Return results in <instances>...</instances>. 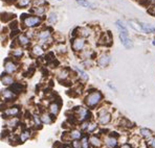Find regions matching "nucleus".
I'll return each instance as SVG.
<instances>
[{"label": "nucleus", "mask_w": 155, "mask_h": 148, "mask_svg": "<svg viewBox=\"0 0 155 148\" xmlns=\"http://www.w3.org/2000/svg\"><path fill=\"white\" fill-rule=\"evenodd\" d=\"M102 99H103L102 93L97 90H94V91H92V92L88 93V95L85 98V103L88 108L93 109L94 106H97V104L102 101Z\"/></svg>", "instance_id": "obj_1"}, {"label": "nucleus", "mask_w": 155, "mask_h": 148, "mask_svg": "<svg viewBox=\"0 0 155 148\" xmlns=\"http://www.w3.org/2000/svg\"><path fill=\"white\" fill-rule=\"evenodd\" d=\"M23 16V19H22V23L25 25L26 27H35L38 26L41 23V19L40 17H36V16H26V15H22Z\"/></svg>", "instance_id": "obj_2"}, {"label": "nucleus", "mask_w": 155, "mask_h": 148, "mask_svg": "<svg viewBox=\"0 0 155 148\" xmlns=\"http://www.w3.org/2000/svg\"><path fill=\"white\" fill-rule=\"evenodd\" d=\"M74 114H76L74 116L77 117V119L80 120V121H85L90 116V113L88 112L87 109L83 108V106H78L74 110Z\"/></svg>", "instance_id": "obj_3"}, {"label": "nucleus", "mask_w": 155, "mask_h": 148, "mask_svg": "<svg viewBox=\"0 0 155 148\" xmlns=\"http://www.w3.org/2000/svg\"><path fill=\"white\" fill-rule=\"evenodd\" d=\"M120 43H122L127 49H131L132 47H133V43H132L131 39L129 38L128 31H120Z\"/></svg>", "instance_id": "obj_4"}, {"label": "nucleus", "mask_w": 155, "mask_h": 148, "mask_svg": "<svg viewBox=\"0 0 155 148\" xmlns=\"http://www.w3.org/2000/svg\"><path fill=\"white\" fill-rule=\"evenodd\" d=\"M86 41L83 37H77L72 40V49L74 51H82L85 47Z\"/></svg>", "instance_id": "obj_5"}, {"label": "nucleus", "mask_w": 155, "mask_h": 148, "mask_svg": "<svg viewBox=\"0 0 155 148\" xmlns=\"http://www.w3.org/2000/svg\"><path fill=\"white\" fill-rule=\"evenodd\" d=\"M97 119H99V123L102 125H106L110 122L111 120V115L108 113L106 110H101L97 114Z\"/></svg>", "instance_id": "obj_6"}, {"label": "nucleus", "mask_w": 155, "mask_h": 148, "mask_svg": "<svg viewBox=\"0 0 155 148\" xmlns=\"http://www.w3.org/2000/svg\"><path fill=\"white\" fill-rule=\"evenodd\" d=\"M20 113V110L18 106H12V108H8L6 109V110H4V112L2 113V115H3V117H16V116H18Z\"/></svg>", "instance_id": "obj_7"}, {"label": "nucleus", "mask_w": 155, "mask_h": 148, "mask_svg": "<svg viewBox=\"0 0 155 148\" xmlns=\"http://www.w3.org/2000/svg\"><path fill=\"white\" fill-rule=\"evenodd\" d=\"M37 38L40 40L41 43L49 42V40H51V31H49L48 29H44V30L39 31V33L37 35Z\"/></svg>", "instance_id": "obj_8"}, {"label": "nucleus", "mask_w": 155, "mask_h": 148, "mask_svg": "<svg viewBox=\"0 0 155 148\" xmlns=\"http://www.w3.org/2000/svg\"><path fill=\"white\" fill-rule=\"evenodd\" d=\"M4 68H5L6 73H14V72H16V70H17L18 65L15 62H13V61L6 60L5 63H4Z\"/></svg>", "instance_id": "obj_9"}, {"label": "nucleus", "mask_w": 155, "mask_h": 148, "mask_svg": "<svg viewBox=\"0 0 155 148\" xmlns=\"http://www.w3.org/2000/svg\"><path fill=\"white\" fill-rule=\"evenodd\" d=\"M105 145H106L108 148H115L116 145H117V139L115 137H113V135L111 136H107L105 137Z\"/></svg>", "instance_id": "obj_10"}, {"label": "nucleus", "mask_w": 155, "mask_h": 148, "mask_svg": "<svg viewBox=\"0 0 155 148\" xmlns=\"http://www.w3.org/2000/svg\"><path fill=\"white\" fill-rule=\"evenodd\" d=\"M97 63H99V65L101 66V67H106V66H108L109 63H110V56H109L108 54H102V55L100 56Z\"/></svg>", "instance_id": "obj_11"}, {"label": "nucleus", "mask_w": 155, "mask_h": 148, "mask_svg": "<svg viewBox=\"0 0 155 148\" xmlns=\"http://www.w3.org/2000/svg\"><path fill=\"white\" fill-rule=\"evenodd\" d=\"M2 97L5 100H14L17 97V95L10 89V90H4L3 92H2Z\"/></svg>", "instance_id": "obj_12"}, {"label": "nucleus", "mask_w": 155, "mask_h": 148, "mask_svg": "<svg viewBox=\"0 0 155 148\" xmlns=\"http://www.w3.org/2000/svg\"><path fill=\"white\" fill-rule=\"evenodd\" d=\"M48 109H49V112H51V114L52 116H57L59 113V111H60V104H59L58 102H51V103L49 104Z\"/></svg>", "instance_id": "obj_13"}, {"label": "nucleus", "mask_w": 155, "mask_h": 148, "mask_svg": "<svg viewBox=\"0 0 155 148\" xmlns=\"http://www.w3.org/2000/svg\"><path fill=\"white\" fill-rule=\"evenodd\" d=\"M89 143L94 148H100L102 146V141L100 140L97 136H90L89 137Z\"/></svg>", "instance_id": "obj_14"}, {"label": "nucleus", "mask_w": 155, "mask_h": 148, "mask_svg": "<svg viewBox=\"0 0 155 148\" xmlns=\"http://www.w3.org/2000/svg\"><path fill=\"white\" fill-rule=\"evenodd\" d=\"M82 137V133L80 131H71L69 134H68V140H79Z\"/></svg>", "instance_id": "obj_15"}, {"label": "nucleus", "mask_w": 155, "mask_h": 148, "mask_svg": "<svg viewBox=\"0 0 155 148\" xmlns=\"http://www.w3.org/2000/svg\"><path fill=\"white\" fill-rule=\"evenodd\" d=\"M23 86L21 85V83H14L12 86H11V90L13 91L14 93H21L22 91H23Z\"/></svg>", "instance_id": "obj_16"}, {"label": "nucleus", "mask_w": 155, "mask_h": 148, "mask_svg": "<svg viewBox=\"0 0 155 148\" xmlns=\"http://www.w3.org/2000/svg\"><path fill=\"white\" fill-rule=\"evenodd\" d=\"M1 81H2V83L5 86H12L14 83V79L11 75H4V76H2Z\"/></svg>", "instance_id": "obj_17"}, {"label": "nucleus", "mask_w": 155, "mask_h": 148, "mask_svg": "<svg viewBox=\"0 0 155 148\" xmlns=\"http://www.w3.org/2000/svg\"><path fill=\"white\" fill-rule=\"evenodd\" d=\"M140 28H142V30L145 31V33H152V31H155V28L150 24L140 23Z\"/></svg>", "instance_id": "obj_18"}, {"label": "nucleus", "mask_w": 155, "mask_h": 148, "mask_svg": "<svg viewBox=\"0 0 155 148\" xmlns=\"http://www.w3.org/2000/svg\"><path fill=\"white\" fill-rule=\"evenodd\" d=\"M31 53L36 56H41V55H43V53H44V50L42 49L41 46L36 45V46H34V48L31 49Z\"/></svg>", "instance_id": "obj_19"}, {"label": "nucleus", "mask_w": 155, "mask_h": 148, "mask_svg": "<svg viewBox=\"0 0 155 148\" xmlns=\"http://www.w3.org/2000/svg\"><path fill=\"white\" fill-rule=\"evenodd\" d=\"M40 117H41V121H42L43 124H51V123L52 119L51 118V115H49V114L43 113Z\"/></svg>", "instance_id": "obj_20"}, {"label": "nucleus", "mask_w": 155, "mask_h": 148, "mask_svg": "<svg viewBox=\"0 0 155 148\" xmlns=\"http://www.w3.org/2000/svg\"><path fill=\"white\" fill-rule=\"evenodd\" d=\"M18 41H19V44L21 46H26V45L29 44V39L25 35H20L18 37Z\"/></svg>", "instance_id": "obj_21"}, {"label": "nucleus", "mask_w": 155, "mask_h": 148, "mask_svg": "<svg viewBox=\"0 0 155 148\" xmlns=\"http://www.w3.org/2000/svg\"><path fill=\"white\" fill-rule=\"evenodd\" d=\"M29 137H31V131L25 129V131H21V134H20L19 141H21V142H25L27 139H29Z\"/></svg>", "instance_id": "obj_22"}, {"label": "nucleus", "mask_w": 155, "mask_h": 148, "mask_svg": "<svg viewBox=\"0 0 155 148\" xmlns=\"http://www.w3.org/2000/svg\"><path fill=\"white\" fill-rule=\"evenodd\" d=\"M78 30L80 31L79 36H78V37H83V38H85V37H88V36L90 35V30L87 28V27H82V28H79Z\"/></svg>", "instance_id": "obj_23"}, {"label": "nucleus", "mask_w": 155, "mask_h": 148, "mask_svg": "<svg viewBox=\"0 0 155 148\" xmlns=\"http://www.w3.org/2000/svg\"><path fill=\"white\" fill-rule=\"evenodd\" d=\"M77 3L80 5L84 6V8H94V5L92 3H90L88 0H77Z\"/></svg>", "instance_id": "obj_24"}, {"label": "nucleus", "mask_w": 155, "mask_h": 148, "mask_svg": "<svg viewBox=\"0 0 155 148\" xmlns=\"http://www.w3.org/2000/svg\"><path fill=\"white\" fill-rule=\"evenodd\" d=\"M31 12L35 13L37 16H42L43 14H44V12H45V8H43V6H35V8H34Z\"/></svg>", "instance_id": "obj_25"}, {"label": "nucleus", "mask_w": 155, "mask_h": 148, "mask_svg": "<svg viewBox=\"0 0 155 148\" xmlns=\"http://www.w3.org/2000/svg\"><path fill=\"white\" fill-rule=\"evenodd\" d=\"M140 135H142L143 138H151L152 136V131L150 129H147V128H142L140 129Z\"/></svg>", "instance_id": "obj_26"}, {"label": "nucleus", "mask_w": 155, "mask_h": 148, "mask_svg": "<svg viewBox=\"0 0 155 148\" xmlns=\"http://www.w3.org/2000/svg\"><path fill=\"white\" fill-rule=\"evenodd\" d=\"M68 76H69V71H68V70H63V71H61L60 74L58 75V78L60 79V80H65Z\"/></svg>", "instance_id": "obj_27"}, {"label": "nucleus", "mask_w": 155, "mask_h": 148, "mask_svg": "<svg viewBox=\"0 0 155 148\" xmlns=\"http://www.w3.org/2000/svg\"><path fill=\"white\" fill-rule=\"evenodd\" d=\"M115 25H116V27L118 28V30H120V31H128V30H127V27L125 26L124 23H123L120 20H117V21L115 22Z\"/></svg>", "instance_id": "obj_28"}, {"label": "nucleus", "mask_w": 155, "mask_h": 148, "mask_svg": "<svg viewBox=\"0 0 155 148\" xmlns=\"http://www.w3.org/2000/svg\"><path fill=\"white\" fill-rule=\"evenodd\" d=\"M77 69V71H78V73H79V76L81 77L83 80H87L88 79V75L85 73V72L83 71V70H81V69H79V68H76Z\"/></svg>", "instance_id": "obj_29"}, {"label": "nucleus", "mask_w": 155, "mask_h": 148, "mask_svg": "<svg viewBox=\"0 0 155 148\" xmlns=\"http://www.w3.org/2000/svg\"><path fill=\"white\" fill-rule=\"evenodd\" d=\"M18 123H19V121H18L16 118H14V119L12 118V119H10L8 122H6V124H8L10 127H16L18 125Z\"/></svg>", "instance_id": "obj_30"}, {"label": "nucleus", "mask_w": 155, "mask_h": 148, "mask_svg": "<svg viewBox=\"0 0 155 148\" xmlns=\"http://www.w3.org/2000/svg\"><path fill=\"white\" fill-rule=\"evenodd\" d=\"M34 118V122H35V125L37 127H41V124H42V121H41V117H38L37 114H35V115L33 116Z\"/></svg>", "instance_id": "obj_31"}, {"label": "nucleus", "mask_w": 155, "mask_h": 148, "mask_svg": "<svg viewBox=\"0 0 155 148\" xmlns=\"http://www.w3.org/2000/svg\"><path fill=\"white\" fill-rule=\"evenodd\" d=\"M31 2V0H18V6L20 8H25Z\"/></svg>", "instance_id": "obj_32"}, {"label": "nucleus", "mask_w": 155, "mask_h": 148, "mask_svg": "<svg viewBox=\"0 0 155 148\" xmlns=\"http://www.w3.org/2000/svg\"><path fill=\"white\" fill-rule=\"evenodd\" d=\"M147 145L149 147H151V148H155V137H151V138H149L148 139V141L147 142Z\"/></svg>", "instance_id": "obj_33"}, {"label": "nucleus", "mask_w": 155, "mask_h": 148, "mask_svg": "<svg viewBox=\"0 0 155 148\" xmlns=\"http://www.w3.org/2000/svg\"><path fill=\"white\" fill-rule=\"evenodd\" d=\"M81 144H82V148H89V144H88V138L86 136L82 138Z\"/></svg>", "instance_id": "obj_34"}, {"label": "nucleus", "mask_w": 155, "mask_h": 148, "mask_svg": "<svg viewBox=\"0 0 155 148\" xmlns=\"http://www.w3.org/2000/svg\"><path fill=\"white\" fill-rule=\"evenodd\" d=\"M57 51L60 52V53H66V51H67V49H66V46L63 44H60L57 46Z\"/></svg>", "instance_id": "obj_35"}, {"label": "nucleus", "mask_w": 155, "mask_h": 148, "mask_svg": "<svg viewBox=\"0 0 155 148\" xmlns=\"http://www.w3.org/2000/svg\"><path fill=\"white\" fill-rule=\"evenodd\" d=\"M22 50L21 49H15L13 51V55L15 56V58H21V55H22Z\"/></svg>", "instance_id": "obj_36"}, {"label": "nucleus", "mask_w": 155, "mask_h": 148, "mask_svg": "<svg viewBox=\"0 0 155 148\" xmlns=\"http://www.w3.org/2000/svg\"><path fill=\"white\" fill-rule=\"evenodd\" d=\"M71 146L74 148H82V144H81V142H80V141L74 140V141H72Z\"/></svg>", "instance_id": "obj_37"}, {"label": "nucleus", "mask_w": 155, "mask_h": 148, "mask_svg": "<svg viewBox=\"0 0 155 148\" xmlns=\"http://www.w3.org/2000/svg\"><path fill=\"white\" fill-rule=\"evenodd\" d=\"M48 21L51 22V23H56L57 22V15L56 14H51V15L49 16Z\"/></svg>", "instance_id": "obj_38"}, {"label": "nucleus", "mask_w": 155, "mask_h": 148, "mask_svg": "<svg viewBox=\"0 0 155 148\" xmlns=\"http://www.w3.org/2000/svg\"><path fill=\"white\" fill-rule=\"evenodd\" d=\"M44 3H45L44 0H34V4H35V5L38 4V6H42L41 4H44Z\"/></svg>", "instance_id": "obj_39"}, {"label": "nucleus", "mask_w": 155, "mask_h": 148, "mask_svg": "<svg viewBox=\"0 0 155 148\" xmlns=\"http://www.w3.org/2000/svg\"><path fill=\"white\" fill-rule=\"evenodd\" d=\"M97 127V124H94V123H89V126H88V128H87V131H92L93 129Z\"/></svg>", "instance_id": "obj_40"}, {"label": "nucleus", "mask_w": 155, "mask_h": 148, "mask_svg": "<svg viewBox=\"0 0 155 148\" xmlns=\"http://www.w3.org/2000/svg\"><path fill=\"white\" fill-rule=\"evenodd\" d=\"M10 27L13 29V30H16V29H17V22H16V21L12 22V23H11V25H10Z\"/></svg>", "instance_id": "obj_41"}, {"label": "nucleus", "mask_w": 155, "mask_h": 148, "mask_svg": "<svg viewBox=\"0 0 155 148\" xmlns=\"http://www.w3.org/2000/svg\"><path fill=\"white\" fill-rule=\"evenodd\" d=\"M120 148H133V146H132V145H130V144H124Z\"/></svg>", "instance_id": "obj_42"}, {"label": "nucleus", "mask_w": 155, "mask_h": 148, "mask_svg": "<svg viewBox=\"0 0 155 148\" xmlns=\"http://www.w3.org/2000/svg\"><path fill=\"white\" fill-rule=\"evenodd\" d=\"M108 87H109V88H110V89H111V90H113V91H115V92H116V89H115V87H114V86H112V85H111V83H108Z\"/></svg>", "instance_id": "obj_43"}, {"label": "nucleus", "mask_w": 155, "mask_h": 148, "mask_svg": "<svg viewBox=\"0 0 155 148\" xmlns=\"http://www.w3.org/2000/svg\"><path fill=\"white\" fill-rule=\"evenodd\" d=\"M148 2H150V3H153V4H155V0H148Z\"/></svg>", "instance_id": "obj_44"}, {"label": "nucleus", "mask_w": 155, "mask_h": 148, "mask_svg": "<svg viewBox=\"0 0 155 148\" xmlns=\"http://www.w3.org/2000/svg\"><path fill=\"white\" fill-rule=\"evenodd\" d=\"M63 148H74V147H72V146H69V145H66V146H64Z\"/></svg>", "instance_id": "obj_45"}, {"label": "nucleus", "mask_w": 155, "mask_h": 148, "mask_svg": "<svg viewBox=\"0 0 155 148\" xmlns=\"http://www.w3.org/2000/svg\"><path fill=\"white\" fill-rule=\"evenodd\" d=\"M140 3H143V0H140ZM145 1H146V2H148V0H145Z\"/></svg>", "instance_id": "obj_46"}, {"label": "nucleus", "mask_w": 155, "mask_h": 148, "mask_svg": "<svg viewBox=\"0 0 155 148\" xmlns=\"http://www.w3.org/2000/svg\"><path fill=\"white\" fill-rule=\"evenodd\" d=\"M153 10H154V12H153V13H152V14H153V15L155 16V6H153Z\"/></svg>", "instance_id": "obj_47"}, {"label": "nucleus", "mask_w": 155, "mask_h": 148, "mask_svg": "<svg viewBox=\"0 0 155 148\" xmlns=\"http://www.w3.org/2000/svg\"><path fill=\"white\" fill-rule=\"evenodd\" d=\"M152 44H153L154 46H155V40H153V42H152Z\"/></svg>", "instance_id": "obj_48"}, {"label": "nucleus", "mask_w": 155, "mask_h": 148, "mask_svg": "<svg viewBox=\"0 0 155 148\" xmlns=\"http://www.w3.org/2000/svg\"><path fill=\"white\" fill-rule=\"evenodd\" d=\"M59 1H60V0H59Z\"/></svg>", "instance_id": "obj_49"}]
</instances>
